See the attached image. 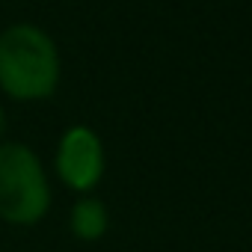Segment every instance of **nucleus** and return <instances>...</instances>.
I'll list each match as a JSON object with an SVG mask.
<instances>
[{
  "instance_id": "f03ea898",
  "label": "nucleus",
  "mask_w": 252,
  "mask_h": 252,
  "mask_svg": "<svg viewBox=\"0 0 252 252\" xmlns=\"http://www.w3.org/2000/svg\"><path fill=\"white\" fill-rule=\"evenodd\" d=\"M51 211V178L27 143H0V220L15 228L39 225Z\"/></svg>"
},
{
  "instance_id": "f257e3e1",
  "label": "nucleus",
  "mask_w": 252,
  "mask_h": 252,
  "mask_svg": "<svg viewBox=\"0 0 252 252\" xmlns=\"http://www.w3.org/2000/svg\"><path fill=\"white\" fill-rule=\"evenodd\" d=\"M60 80L63 54L45 27L33 21H15L0 30V92L9 101H48L57 95Z\"/></svg>"
},
{
  "instance_id": "7ed1b4c3",
  "label": "nucleus",
  "mask_w": 252,
  "mask_h": 252,
  "mask_svg": "<svg viewBox=\"0 0 252 252\" xmlns=\"http://www.w3.org/2000/svg\"><path fill=\"white\" fill-rule=\"evenodd\" d=\"M107 169V152L98 131L86 122H74L60 134L54 149V175L77 196L95 193Z\"/></svg>"
},
{
  "instance_id": "39448f33",
  "label": "nucleus",
  "mask_w": 252,
  "mask_h": 252,
  "mask_svg": "<svg viewBox=\"0 0 252 252\" xmlns=\"http://www.w3.org/2000/svg\"><path fill=\"white\" fill-rule=\"evenodd\" d=\"M3 134H6V110L0 104V143H3Z\"/></svg>"
},
{
  "instance_id": "20e7f679",
  "label": "nucleus",
  "mask_w": 252,
  "mask_h": 252,
  "mask_svg": "<svg viewBox=\"0 0 252 252\" xmlns=\"http://www.w3.org/2000/svg\"><path fill=\"white\" fill-rule=\"evenodd\" d=\"M68 231L80 243H95L110 231V208L98 196H77L68 211Z\"/></svg>"
}]
</instances>
